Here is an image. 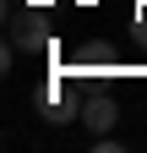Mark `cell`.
<instances>
[{
	"instance_id": "4",
	"label": "cell",
	"mask_w": 147,
	"mask_h": 153,
	"mask_svg": "<svg viewBox=\"0 0 147 153\" xmlns=\"http://www.w3.org/2000/svg\"><path fill=\"white\" fill-rule=\"evenodd\" d=\"M6 6H27V0H6Z\"/></svg>"
},
{
	"instance_id": "1",
	"label": "cell",
	"mask_w": 147,
	"mask_h": 153,
	"mask_svg": "<svg viewBox=\"0 0 147 153\" xmlns=\"http://www.w3.org/2000/svg\"><path fill=\"white\" fill-rule=\"evenodd\" d=\"M44 27H49V16H44V11L6 6V38H11L16 49H38V44H44Z\"/></svg>"
},
{
	"instance_id": "3",
	"label": "cell",
	"mask_w": 147,
	"mask_h": 153,
	"mask_svg": "<svg viewBox=\"0 0 147 153\" xmlns=\"http://www.w3.org/2000/svg\"><path fill=\"white\" fill-rule=\"evenodd\" d=\"M93 153H125V142H120V137H109V131H104V137H93Z\"/></svg>"
},
{
	"instance_id": "2",
	"label": "cell",
	"mask_w": 147,
	"mask_h": 153,
	"mask_svg": "<svg viewBox=\"0 0 147 153\" xmlns=\"http://www.w3.org/2000/svg\"><path fill=\"white\" fill-rule=\"evenodd\" d=\"M120 120V104H115V93H93V99L82 104V126L93 131V137H104L109 126Z\"/></svg>"
}]
</instances>
